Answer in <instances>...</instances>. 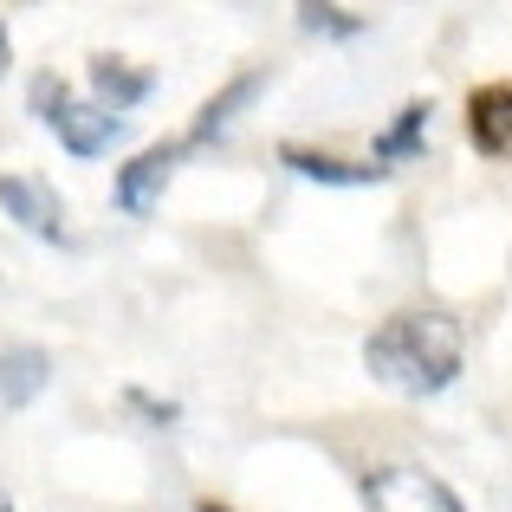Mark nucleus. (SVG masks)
<instances>
[{"label": "nucleus", "instance_id": "nucleus-4", "mask_svg": "<svg viewBox=\"0 0 512 512\" xmlns=\"http://www.w3.org/2000/svg\"><path fill=\"white\" fill-rule=\"evenodd\" d=\"M182 156H188V143H150V150H137L124 169H117L111 201L130 214V221L156 214V208H163V195H169V182H175V169H182Z\"/></svg>", "mask_w": 512, "mask_h": 512}, {"label": "nucleus", "instance_id": "nucleus-11", "mask_svg": "<svg viewBox=\"0 0 512 512\" xmlns=\"http://www.w3.org/2000/svg\"><path fill=\"white\" fill-rule=\"evenodd\" d=\"M428 111H435L428 98H409V104H402V111L389 117L383 130H376V143H370V156H376V163H383V169L415 163V156H422V143H428Z\"/></svg>", "mask_w": 512, "mask_h": 512}, {"label": "nucleus", "instance_id": "nucleus-12", "mask_svg": "<svg viewBox=\"0 0 512 512\" xmlns=\"http://www.w3.org/2000/svg\"><path fill=\"white\" fill-rule=\"evenodd\" d=\"M299 26L312 39H331V46H350V39H363V13H350V7H338V0H299Z\"/></svg>", "mask_w": 512, "mask_h": 512}, {"label": "nucleus", "instance_id": "nucleus-5", "mask_svg": "<svg viewBox=\"0 0 512 512\" xmlns=\"http://www.w3.org/2000/svg\"><path fill=\"white\" fill-rule=\"evenodd\" d=\"M46 130L59 137L65 156H78V163H91V156H104L111 143H124V111H104V104H78L72 91L59 98V111L46 117Z\"/></svg>", "mask_w": 512, "mask_h": 512}, {"label": "nucleus", "instance_id": "nucleus-7", "mask_svg": "<svg viewBox=\"0 0 512 512\" xmlns=\"http://www.w3.org/2000/svg\"><path fill=\"white\" fill-rule=\"evenodd\" d=\"M260 91H266V72H240V78H227V85L195 111V124H188V137H182V143H188V150H208V143H221L227 130H234V117L247 111Z\"/></svg>", "mask_w": 512, "mask_h": 512}, {"label": "nucleus", "instance_id": "nucleus-14", "mask_svg": "<svg viewBox=\"0 0 512 512\" xmlns=\"http://www.w3.org/2000/svg\"><path fill=\"white\" fill-rule=\"evenodd\" d=\"M7 65H13V33H7V20H0V78H7Z\"/></svg>", "mask_w": 512, "mask_h": 512}, {"label": "nucleus", "instance_id": "nucleus-1", "mask_svg": "<svg viewBox=\"0 0 512 512\" xmlns=\"http://www.w3.org/2000/svg\"><path fill=\"white\" fill-rule=\"evenodd\" d=\"M461 363L467 344L448 312H389L363 338V370L396 396H441L461 383Z\"/></svg>", "mask_w": 512, "mask_h": 512}, {"label": "nucleus", "instance_id": "nucleus-9", "mask_svg": "<svg viewBox=\"0 0 512 512\" xmlns=\"http://www.w3.org/2000/svg\"><path fill=\"white\" fill-rule=\"evenodd\" d=\"M46 383H52V357L39 344L0 350V402H7V409H33V402L46 396Z\"/></svg>", "mask_w": 512, "mask_h": 512}, {"label": "nucleus", "instance_id": "nucleus-3", "mask_svg": "<svg viewBox=\"0 0 512 512\" xmlns=\"http://www.w3.org/2000/svg\"><path fill=\"white\" fill-rule=\"evenodd\" d=\"M0 214H7L20 234L46 240V247H72V227H65V201H59V188L39 182V175L0 169Z\"/></svg>", "mask_w": 512, "mask_h": 512}, {"label": "nucleus", "instance_id": "nucleus-10", "mask_svg": "<svg viewBox=\"0 0 512 512\" xmlns=\"http://www.w3.org/2000/svg\"><path fill=\"white\" fill-rule=\"evenodd\" d=\"M91 91H98L104 111H137V104L156 91V72L150 65L117 59V52H104V59H91Z\"/></svg>", "mask_w": 512, "mask_h": 512}, {"label": "nucleus", "instance_id": "nucleus-2", "mask_svg": "<svg viewBox=\"0 0 512 512\" xmlns=\"http://www.w3.org/2000/svg\"><path fill=\"white\" fill-rule=\"evenodd\" d=\"M357 500H363V512H467L448 480L428 474V467H409V461L370 467L357 480Z\"/></svg>", "mask_w": 512, "mask_h": 512}, {"label": "nucleus", "instance_id": "nucleus-8", "mask_svg": "<svg viewBox=\"0 0 512 512\" xmlns=\"http://www.w3.org/2000/svg\"><path fill=\"white\" fill-rule=\"evenodd\" d=\"M279 163H286L292 175H305V182H318V188H370V182H383V163H350V156H331V150H299V143H286L279 150Z\"/></svg>", "mask_w": 512, "mask_h": 512}, {"label": "nucleus", "instance_id": "nucleus-6", "mask_svg": "<svg viewBox=\"0 0 512 512\" xmlns=\"http://www.w3.org/2000/svg\"><path fill=\"white\" fill-rule=\"evenodd\" d=\"M467 143H474L487 163H506L512 156V85L506 78L467 91Z\"/></svg>", "mask_w": 512, "mask_h": 512}, {"label": "nucleus", "instance_id": "nucleus-13", "mask_svg": "<svg viewBox=\"0 0 512 512\" xmlns=\"http://www.w3.org/2000/svg\"><path fill=\"white\" fill-rule=\"evenodd\" d=\"M124 402H130V409H137V415H150V422H156V428H175V415H182V409H175V402H156V396H150V389H130V396H124Z\"/></svg>", "mask_w": 512, "mask_h": 512}, {"label": "nucleus", "instance_id": "nucleus-16", "mask_svg": "<svg viewBox=\"0 0 512 512\" xmlns=\"http://www.w3.org/2000/svg\"><path fill=\"white\" fill-rule=\"evenodd\" d=\"M0 512H13V500H0Z\"/></svg>", "mask_w": 512, "mask_h": 512}, {"label": "nucleus", "instance_id": "nucleus-15", "mask_svg": "<svg viewBox=\"0 0 512 512\" xmlns=\"http://www.w3.org/2000/svg\"><path fill=\"white\" fill-rule=\"evenodd\" d=\"M195 512H234V506H214V500H201V506H195Z\"/></svg>", "mask_w": 512, "mask_h": 512}]
</instances>
